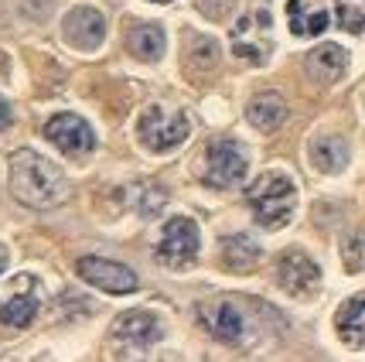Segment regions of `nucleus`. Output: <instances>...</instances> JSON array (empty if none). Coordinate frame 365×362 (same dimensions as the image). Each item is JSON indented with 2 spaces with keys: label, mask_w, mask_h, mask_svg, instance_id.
Instances as JSON below:
<instances>
[{
  "label": "nucleus",
  "mask_w": 365,
  "mask_h": 362,
  "mask_svg": "<svg viewBox=\"0 0 365 362\" xmlns=\"http://www.w3.org/2000/svg\"><path fill=\"white\" fill-rule=\"evenodd\" d=\"M11 195L28 208H55L68 198V181L58 164L41 158L38 151H17L11 158Z\"/></svg>",
  "instance_id": "1"
},
{
  "label": "nucleus",
  "mask_w": 365,
  "mask_h": 362,
  "mask_svg": "<svg viewBox=\"0 0 365 362\" xmlns=\"http://www.w3.org/2000/svg\"><path fill=\"white\" fill-rule=\"evenodd\" d=\"M250 205H253V216L259 226L280 229V226L294 216L297 188H294V181H290L287 174L267 171L253 181V188H250Z\"/></svg>",
  "instance_id": "2"
},
{
  "label": "nucleus",
  "mask_w": 365,
  "mask_h": 362,
  "mask_svg": "<svg viewBox=\"0 0 365 362\" xmlns=\"http://www.w3.org/2000/svg\"><path fill=\"white\" fill-rule=\"evenodd\" d=\"M273 51V17L270 11L242 14L232 24V55L250 65H263Z\"/></svg>",
  "instance_id": "3"
},
{
  "label": "nucleus",
  "mask_w": 365,
  "mask_h": 362,
  "mask_svg": "<svg viewBox=\"0 0 365 362\" xmlns=\"http://www.w3.org/2000/svg\"><path fill=\"white\" fill-rule=\"evenodd\" d=\"M202 325H205L219 342H225V346H250V342H253L250 318H246V311L239 308L236 301H229V298L202 304Z\"/></svg>",
  "instance_id": "4"
},
{
  "label": "nucleus",
  "mask_w": 365,
  "mask_h": 362,
  "mask_svg": "<svg viewBox=\"0 0 365 362\" xmlns=\"http://www.w3.org/2000/svg\"><path fill=\"white\" fill-rule=\"evenodd\" d=\"M191 134L185 113H168L164 106H150V110L140 113V124H137V137H140L143 147L150 151H171Z\"/></svg>",
  "instance_id": "5"
},
{
  "label": "nucleus",
  "mask_w": 365,
  "mask_h": 362,
  "mask_svg": "<svg viewBox=\"0 0 365 362\" xmlns=\"http://www.w3.org/2000/svg\"><path fill=\"white\" fill-rule=\"evenodd\" d=\"M250 171V161L236 141H215L205 154V181L212 188H236Z\"/></svg>",
  "instance_id": "6"
},
{
  "label": "nucleus",
  "mask_w": 365,
  "mask_h": 362,
  "mask_svg": "<svg viewBox=\"0 0 365 362\" xmlns=\"http://www.w3.org/2000/svg\"><path fill=\"white\" fill-rule=\"evenodd\" d=\"M198 256V226L185 216H178L164 226L158 243V260L168 267H188L191 260Z\"/></svg>",
  "instance_id": "7"
},
{
  "label": "nucleus",
  "mask_w": 365,
  "mask_h": 362,
  "mask_svg": "<svg viewBox=\"0 0 365 362\" xmlns=\"http://www.w3.org/2000/svg\"><path fill=\"white\" fill-rule=\"evenodd\" d=\"M41 308V291L34 277H17L11 294L0 298V325L7 328H28Z\"/></svg>",
  "instance_id": "8"
},
{
  "label": "nucleus",
  "mask_w": 365,
  "mask_h": 362,
  "mask_svg": "<svg viewBox=\"0 0 365 362\" xmlns=\"http://www.w3.org/2000/svg\"><path fill=\"white\" fill-rule=\"evenodd\" d=\"M76 270H79L82 281L99 287V291H110V294H133L137 291V273L123 263L103 260V256H82Z\"/></svg>",
  "instance_id": "9"
},
{
  "label": "nucleus",
  "mask_w": 365,
  "mask_h": 362,
  "mask_svg": "<svg viewBox=\"0 0 365 362\" xmlns=\"http://www.w3.org/2000/svg\"><path fill=\"white\" fill-rule=\"evenodd\" d=\"M45 137L51 144H58L62 151H68V154H82V151H89L96 144L89 124H86L82 116H76V113H58V116H51L45 124Z\"/></svg>",
  "instance_id": "10"
},
{
  "label": "nucleus",
  "mask_w": 365,
  "mask_h": 362,
  "mask_svg": "<svg viewBox=\"0 0 365 362\" xmlns=\"http://www.w3.org/2000/svg\"><path fill=\"white\" fill-rule=\"evenodd\" d=\"M277 277H280V283H284V291H290V294H311L314 291V283L321 281V270L318 263L311 260V256H304V253L290 250L280 256V263H277Z\"/></svg>",
  "instance_id": "11"
},
{
  "label": "nucleus",
  "mask_w": 365,
  "mask_h": 362,
  "mask_svg": "<svg viewBox=\"0 0 365 362\" xmlns=\"http://www.w3.org/2000/svg\"><path fill=\"white\" fill-rule=\"evenodd\" d=\"M65 38L76 48L93 51V48H99L103 38H106V21H103V14H99L96 7H76L72 14L65 17Z\"/></svg>",
  "instance_id": "12"
},
{
  "label": "nucleus",
  "mask_w": 365,
  "mask_h": 362,
  "mask_svg": "<svg viewBox=\"0 0 365 362\" xmlns=\"http://www.w3.org/2000/svg\"><path fill=\"white\" fill-rule=\"evenodd\" d=\"M160 321L150 311H130L113 325V338H120L123 346H154L160 338Z\"/></svg>",
  "instance_id": "13"
},
{
  "label": "nucleus",
  "mask_w": 365,
  "mask_h": 362,
  "mask_svg": "<svg viewBox=\"0 0 365 362\" xmlns=\"http://www.w3.org/2000/svg\"><path fill=\"white\" fill-rule=\"evenodd\" d=\"M287 24L297 38H318L328 28V11L321 0H287Z\"/></svg>",
  "instance_id": "14"
},
{
  "label": "nucleus",
  "mask_w": 365,
  "mask_h": 362,
  "mask_svg": "<svg viewBox=\"0 0 365 362\" xmlns=\"http://www.w3.org/2000/svg\"><path fill=\"white\" fill-rule=\"evenodd\" d=\"M250 124L259 130V134H273L280 130L287 120V103L280 93H259L250 99Z\"/></svg>",
  "instance_id": "15"
},
{
  "label": "nucleus",
  "mask_w": 365,
  "mask_h": 362,
  "mask_svg": "<svg viewBox=\"0 0 365 362\" xmlns=\"http://www.w3.org/2000/svg\"><path fill=\"white\" fill-rule=\"evenodd\" d=\"M307 76L318 82H334L345 76V65H349V55H345V48L338 45H321L314 48L311 55H307Z\"/></svg>",
  "instance_id": "16"
},
{
  "label": "nucleus",
  "mask_w": 365,
  "mask_h": 362,
  "mask_svg": "<svg viewBox=\"0 0 365 362\" xmlns=\"http://www.w3.org/2000/svg\"><path fill=\"white\" fill-rule=\"evenodd\" d=\"M311 161L324 174L341 171L349 164V144L341 141V137H318V141L311 144Z\"/></svg>",
  "instance_id": "17"
},
{
  "label": "nucleus",
  "mask_w": 365,
  "mask_h": 362,
  "mask_svg": "<svg viewBox=\"0 0 365 362\" xmlns=\"http://www.w3.org/2000/svg\"><path fill=\"white\" fill-rule=\"evenodd\" d=\"M334 325H338V335H341L349 346H365V294L362 298L345 301Z\"/></svg>",
  "instance_id": "18"
},
{
  "label": "nucleus",
  "mask_w": 365,
  "mask_h": 362,
  "mask_svg": "<svg viewBox=\"0 0 365 362\" xmlns=\"http://www.w3.org/2000/svg\"><path fill=\"white\" fill-rule=\"evenodd\" d=\"M222 253H225V263L232 270H253L256 263H259V256H263V250H259V243H253L250 236H225L222 239Z\"/></svg>",
  "instance_id": "19"
},
{
  "label": "nucleus",
  "mask_w": 365,
  "mask_h": 362,
  "mask_svg": "<svg viewBox=\"0 0 365 362\" xmlns=\"http://www.w3.org/2000/svg\"><path fill=\"white\" fill-rule=\"evenodd\" d=\"M130 51L143 59V62H158L160 55H164V31H160L158 24H140V28H133L130 31Z\"/></svg>",
  "instance_id": "20"
},
{
  "label": "nucleus",
  "mask_w": 365,
  "mask_h": 362,
  "mask_svg": "<svg viewBox=\"0 0 365 362\" xmlns=\"http://www.w3.org/2000/svg\"><path fill=\"white\" fill-rule=\"evenodd\" d=\"M219 59H222L219 41H215V38H208V34H195V41L188 45L191 72H212V69L219 65Z\"/></svg>",
  "instance_id": "21"
},
{
  "label": "nucleus",
  "mask_w": 365,
  "mask_h": 362,
  "mask_svg": "<svg viewBox=\"0 0 365 362\" xmlns=\"http://www.w3.org/2000/svg\"><path fill=\"white\" fill-rule=\"evenodd\" d=\"M334 17L341 31L362 34L365 31V0H334Z\"/></svg>",
  "instance_id": "22"
},
{
  "label": "nucleus",
  "mask_w": 365,
  "mask_h": 362,
  "mask_svg": "<svg viewBox=\"0 0 365 362\" xmlns=\"http://www.w3.org/2000/svg\"><path fill=\"white\" fill-rule=\"evenodd\" d=\"M341 253H345V267H349V270H362L365 267V229H359V233L345 236Z\"/></svg>",
  "instance_id": "23"
},
{
  "label": "nucleus",
  "mask_w": 365,
  "mask_h": 362,
  "mask_svg": "<svg viewBox=\"0 0 365 362\" xmlns=\"http://www.w3.org/2000/svg\"><path fill=\"white\" fill-rule=\"evenodd\" d=\"M137 198H140V202H133V208L140 212L143 219H154L160 208H164V202H168L160 188H140V191H137Z\"/></svg>",
  "instance_id": "24"
},
{
  "label": "nucleus",
  "mask_w": 365,
  "mask_h": 362,
  "mask_svg": "<svg viewBox=\"0 0 365 362\" xmlns=\"http://www.w3.org/2000/svg\"><path fill=\"white\" fill-rule=\"evenodd\" d=\"M198 4V11L208 17V21H222L229 17V11L236 7V0H195Z\"/></svg>",
  "instance_id": "25"
},
{
  "label": "nucleus",
  "mask_w": 365,
  "mask_h": 362,
  "mask_svg": "<svg viewBox=\"0 0 365 362\" xmlns=\"http://www.w3.org/2000/svg\"><path fill=\"white\" fill-rule=\"evenodd\" d=\"M21 11L34 21H48V14L55 11V0H21Z\"/></svg>",
  "instance_id": "26"
},
{
  "label": "nucleus",
  "mask_w": 365,
  "mask_h": 362,
  "mask_svg": "<svg viewBox=\"0 0 365 362\" xmlns=\"http://www.w3.org/2000/svg\"><path fill=\"white\" fill-rule=\"evenodd\" d=\"M7 124H11V106H7V99L0 96V130H4Z\"/></svg>",
  "instance_id": "27"
},
{
  "label": "nucleus",
  "mask_w": 365,
  "mask_h": 362,
  "mask_svg": "<svg viewBox=\"0 0 365 362\" xmlns=\"http://www.w3.org/2000/svg\"><path fill=\"white\" fill-rule=\"evenodd\" d=\"M4 263H7V256H4V250H0V270H4Z\"/></svg>",
  "instance_id": "28"
},
{
  "label": "nucleus",
  "mask_w": 365,
  "mask_h": 362,
  "mask_svg": "<svg viewBox=\"0 0 365 362\" xmlns=\"http://www.w3.org/2000/svg\"><path fill=\"white\" fill-rule=\"evenodd\" d=\"M154 4H168V0H154Z\"/></svg>",
  "instance_id": "29"
}]
</instances>
